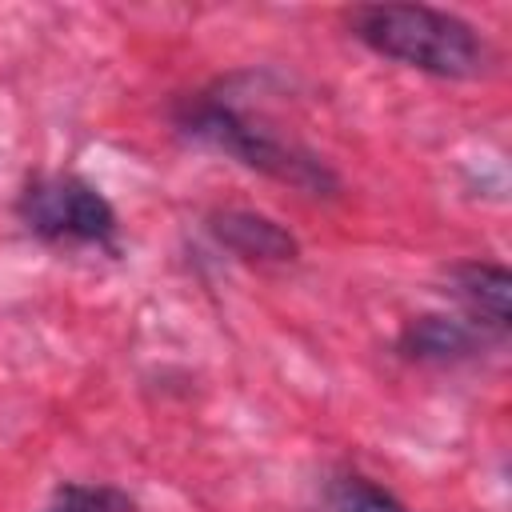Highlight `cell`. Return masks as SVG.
Wrapping results in <instances>:
<instances>
[{"label":"cell","instance_id":"cell-2","mask_svg":"<svg viewBox=\"0 0 512 512\" xmlns=\"http://www.w3.org/2000/svg\"><path fill=\"white\" fill-rule=\"evenodd\" d=\"M348 36L372 56L436 80H480L496 68V48L480 24L432 4H356L344 12Z\"/></svg>","mask_w":512,"mask_h":512},{"label":"cell","instance_id":"cell-7","mask_svg":"<svg viewBox=\"0 0 512 512\" xmlns=\"http://www.w3.org/2000/svg\"><path fill=\"white\" fill-rule=\"evenodd\" d=\"M328 508L332 512H412L392 488H384L380 480H372L360 468H340L328 476Z\"/></svg>","mask_w":512,"mask_h":512},{"label":"cell","instance_id":"cell-4","mask_svg":"<svg viewBox=\"0 0 512 512\" xmlns=\"http://www.w3.org/2000/svg\"><path fill=\"white\" fill-rule=\"evenodd\" d=\"M392 348H396V356L404 364L456 368V364H472L484 352L504 348V344L492 340L472 320H464L460 312H420V316L404 320V328L396 332V344Z\"/></svg>","mask_w":512,"mask_h":512},{"label":"cell","instance_id":"cell-8","mask_svg":"<svg viewBox=\"0 0 512 512\" xmlns=\"http://www.w3.org/2000/svg\"><path fill=\"white\" fill-rule=\"evenodd\" d=\"M40 512H144L132 492L100 480H64L52 488Z\"/></svg>","mask_w":512,"mask_h":512},{"label":"cell","instance_id":"cell-6","mask_svg":"<svg viewBox=\"0 0 512 512\" xmlns=\"http://www.w3.org/2000/svg\"><path fill=\"white\" fill-rule=\"evenodd\" d=\"M208 236L252 268H284L300 260V240L288 224L256 212V208H216L208 216Z\"/></svg>","mask_w":512,"mask_h":512},{"label":"cell","instance_id":"cell-3","mask_svg":"<svg viewBox=\"0 0 512 512\" xmlns=\"http://www.w3.org/2000/svg\"><path fill=\"white\" fill-rule=\"evenodd\" d=\"M12 212L20 228L48 248H96L120 256V216L112 200L80 172H32L20 184Z\"/></svg>","mask_w":512,"mask_h":512},{"label":"cell","instance_id":"cell-1","mask_svg":"<svg viewBox=\"0 0 512 512\" xmlns=\"http://www.w3.org/2000/svg\"><path fill=\"white\" fill-rule=\"evenodd\" d=\"M168 120H172L176 136H184L188 144L212 148V152L236 160L240 168L260 172L276 184H288L304 196L332 200L344 188L340 172L320 152L292 140L260 112H248L224 80L176 96L168 108Z\"/></svg>","mask_w":512,"mask_h":512},{"label":"cell","instance_id":"cell-5","mask_svg":"<svg viewBox=\"0 0 512 512\" xmlns=\"http://www.w3.org/2000/svg\"><path fill=\"white\" fill-rule=\"evenodd\" d=\"M464 320L484 328L492 340L508 344L512 336V276L500 260H456L444 268V288H440Z\"/></svg>","mask_w":512,"mask_h":512}]
</instances>
